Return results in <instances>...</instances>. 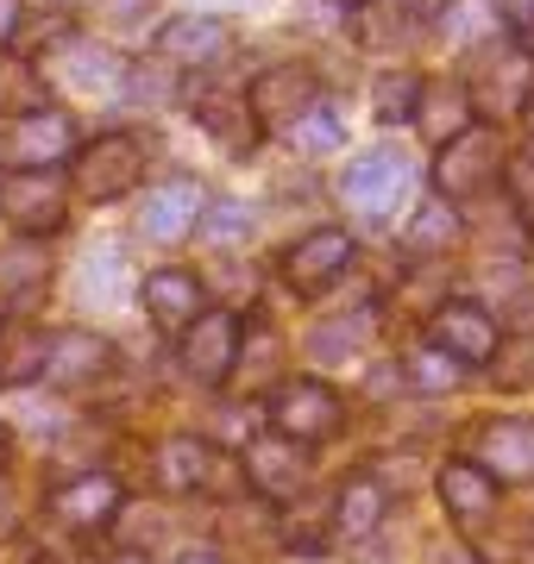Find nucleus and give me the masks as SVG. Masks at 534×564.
Wrapping results in <instances>:
<instances>
[{
  "instance_id": "10",
  "label": "nucleus",
  "mask_w": 534,
  "mask_h": 564,
  "mask_svg": "<svg viewBox=\"0 0 534 564\" xmlns=\"http://www.w3.org/2000/svg\"><path fill=\"white\" fill-rule=\"evenodd\" d=\"M434 489H440V502H447V521H459V533H478V527L496 514V502H503V484L472 458H447L440 477H434Z\"/></svg>"
},
{
  "instance_id": "2",
  "label": "nucleus",
  "mask_w": 534,
  "mask_h": 564,
  "mask_svg": "<svg viewBox=\"0 0 534 564\" xmlns=\"http://www.w3.org/2000/svg\"><path fill=\"white\" fill-rule=\"evenodd\" d=\"M466 101H472V120H515V113H528L534 101V63L522 57V44H484L466 69Z\"/></svg>"
},
{
  "instance_id": "14",
  "label": "nucleus",
  "mask_w": 534,
  "mask_h": 564,
  "mask_svg": "<svg viewBox=\"0 0 534 564\" xmlns=\"http://www.w3.org/2000/svg\"><path fill=\"white\" fill-rule=\"evenodd\" d=\"M107 364H114V351H107L102 333H88V326H63V333H44V370L39 377H51L57 389H88L107 377Z\"/></svg>"
},
{
  "instance_id": "6",
  "label": "nucleus",
  "mask_w": 534,
  "mask_h": 564,
  "mask_svg": "<svg viewBox=\"0 0 534 564\" xmlns=\"http://www.w3.org/2000/svg\"><path fill=\"white\" fill-rule=\"evenodd\" d=\"M76 120L57 107H32L0 132V170H57L63 158H76Z\"/></svg>"
},
{
  "instance_id": "33",
  "label": "nucleus",
  "mask_w": 534,
  "mask_h": 564,
  "mask_svg": "<svg viewBox=\"0 0 534 564\" xmlns=\"http://www.w3.org/2000/svg\"><path fill=\"white\" fill-rule=\"evenodd\" d=\"M158 13V0H102V20L114 25V32H132V25H145Z\"/></svg>"
},
{
  "instance_id": "4",
  "label": "nucleus",
  "mask_w": 534,
  "mask_h": 564,
  "mask_svg": "<svg viewBox=\"0 0 534 564\" xmlns=\"http://www.w3.org/2000/svg\"><path fill=\"white\" fill-rule=\"evenodd\" d=\"M0 220L20 239H44L70 220V182L57 170H7L0 176Z\"/></svg>"
},
{
  "instance_id": "39",
  "label": "nucleus",
  "mask_w": 534,
  "mask_h": 564,
  "mask_svg": "<svg viewBox=\"0 0 534 564\" xmlns=\"http://www.w3.org/2000/svg\"><path fill=\"white\" fill-rule=\"evenodd\" d=\"M177 564H221V558H207V552H189V558H177Z\"/></svg>"
},
{
  "instance_id": "36",
  "label": "nucleus",
  "mask_w": 534,
  "mask_h": 564,
  "mask_svg": "<svg viewBox=\"0 0 534 564\" xmlns=\"http://www.w3.org/2000/svg\"><path fill=\"white\" fill-rule=\"evenodd\" d=\"M434 564H484V558H472L466 545H440V552H434Z\"/></svg>"
},
{
  "instance_id": "35",
  "label": "nucleus",
  "mask_w": 534,
  "mask_h": 564,
  "mask_svg": "<svg viewBox=\"0 0 534 564\" xmlns=\"http://www.w3.org/2000/svg\"><path fill=\"white\" fill-rule=\"evenodd\" d=\"M20 39V0H0V44Z\"/></svg>"
},
{
  "instance_id": "28",
  "label": "nucleus",
  "mask_w": 534,
  "mask_h": 564,
  "mask_svg": "<svg viewBox=\"0 0 534 564\" xmlns=\"http://www.w3.org/2000/svg\"><path fill=\"white\" fill-rule=\"evenodd\" d=\"M32 107H44V76L32 63H0V113L20 120Z\"/></svg>"
},
{
  "instance_id": "13",
  "label": "nucleus",
  "mask_w": 534,
  "mask_h": 564,
  "mask_svg": "<svg viewBox=\"0 0 534 564\" xmlns=\"http://www.w3.org/2000/svg\"><path fill=\"white\" fill-rule=\"evenodd\" d=\"M346 263H352V232L321 226V232H309V239H296L284 251V282L296 295H321L328 282L346 276Z\"/></svg>"
},
{
  "instance_id": "25",
  "label": "nucleus",
  "mask_w": 534,
  "mask_h": 564,
  "mask_svg": "<svg viewBox=\"0 0 534 564\" xmlns=\"http://www.w3.org/2000/svg\"><path fill=\"white\" fill-rule=\"evenodd\" d=\"M415 126L428 132L434 144L440 139H452L459 126H472V101H466V88L452 82V88H428L421 82V101H415Z\"/></svg>"
},
{
  "instance_id": "34",
  "label": "nucleus",
  "mask_w": 534,
  "mask_h": 564,
  "mask_svg": "<svg viewBox=\"0 0 534 564\" xmlns=\"http://www.w3.org/2000/svg\"><path fill=\"white\" fill-rule=\"evenodd\" d=\"M510 202L522 207V220L534 226V158H522V163H510Z\"/></svg>"
},
{
  "instance_id": "43",
  "label": "nucleus",
  "mask_w": 534,
  "mask_h": 564,
  "mask_svg": "<svg viewBox=\"0 0 534 564\" xmlns=\"http://www.w3.org/2000/svg\"><path fill=\"white\" fill-rule=\"evenodd\" d=\"M39 564H63V558H39Z\"/></svg>"
},
{
  "instance_id": "21",
  "label": "nucleus",
  "mask_w": 534,
  "mask_h": 564,
  "mask_svg": "<svg viewBox=\"0 0 534 564\" xmlns=\"http://www.w3.org/2000/svg\"><path fill=\"white\" fill-rule=\"evenodd\" d=\"M321 88H314L302 69H265V76L246 88V107H252V120H265V126H284L289 113H302V107L314 101Z\"/></svg>"
},
{
  "instance_id": "32",
  "label": "nucleus",
  "mask_w": 534,
  "mask_h": 564,
  "mask_svg": "<svg viewBox=\"0 0 534 564\" xmlns=\"http://www.w3.org/2000/svg\"><path fill=\"white\" fill-rule=\"evenodd\" d=\"M409 383L415 389H452L459 383V358L440 351V345H434V351H415L409 358Z\"/></svg>"
},
{
  "instance_id": "7",
  "label": "nucleus",
  "mask_w": 534,
  "mask_h": 564,
  "mask_svg": "<svg viewBox=\"0 0 534 564\" xmlns=\"http://www.w3.org/2000/svg\"><path fill=\"white\" fill-rule=\"evenodd\" d=\"M145 176V144L132 132H102L95 144H76V188L88 202H120Z\"/></svg>"
},
{
  "instance_id": "23",
  "label": "nucleus",
  "mask_w": 534,
  "mask_h": 564,
  "mask_svg": "<svg viewBox=\"0 0 534 564\" xmlns=\"http://www.w3.org/2000/svg\"><path fill=\"white\" fill-rule=\"evenodd\" d=\"M277 370H284V333L265 321H239V345H233V377L252 389L277 383Z\"/></svg>"
},
{
  "instance_id": "8",
  "label": "nucleus",
  "mask_w": 534,
  "mask_h": 564,
  "mask_svg": "<svg viewBox=\"0 0 534 564\" xmlns=\"http://www.w3.org/2000/svg\"><path fill=\"white\" fill-rule=\"evenodd\" d=\"M233 345H239V314L226 307H202L183 326V377L202 389H221L233 377Z\"/></svg>"
},
{
  "instance_id": "37",
  "label": "nucleus",
  "mask_w": 534,
  "mask_h": 564,
  "mask_svg": "<svg viewBox=\"0 0 534 564\" xmlns=\"http://www.w3.org/2000/svg\"><path fill=\"white\" fill-rule=\"evenodd\" d=\"M515 44H522V57L534 63V13H528V25H522V32H515Z\"/></svg>"
},
{
  "instance_id": "24",
  "label": "nucleus",
  "mask_w": 534,
  "mask_h": 564,
  "mask_svg": "<svg viewBox=\"0 0 534 564\" xmlns=\"http://www.w3.org/2000/svg\"><path fill=\"white\" fill-rule=\"evenodd\" d=\"M76 95H120V82H126V69H120V57L114 51H95V44H70V57H63V69H57Z\"/></svg>"
},
{
  "instance_id": "29",
  "label": "nucleus",
  "mask_w": 534,
  "mask_h": 564,
  "mask_svg": "<svg viewBox=\"0 0 534 564\" xmlns=\"http://www.w3.org/2000/svg\"><path fill=\"white\" fill-rule=\"evenodd\" d=\"M120 270H126V245H102V251H88L83 295L95 307H114V302H120Z\"/></svg>"
},
{
  "instance_id": "19",
  "label": "nucleus",
  "mask_w": 534,
  "mask_h": 564,
  "mask_svg": "<svg viewBox=\"0 0 534 564\" xmlns=\"http://www.w3.org/2000/svg\"><path fill=\"white\" fill-rule=\"evenodd\" d=\"M139 302L158 326L177 333V326H189L202 314V276H195V270H151V276L139 282Z\"/></svg>"
},
{
  "instance_id": "42",
  "label": "nucleus",
  "mask_w": 534,
  "mask_h": 564,
  "mask_svg": "<svg viewBox=\"0 0 534 564\" xmlns=\"http://www.w3.org/2000/svg\"><path fill=\"white\" fill-rule=\"evenodd\" d=\"M340 7H365V0H340Z\"/></svg>"
},
{
  "instance_id": "41",
  "label": "nucleus",
  "mask_w": 534,
  "mask_h": 564,
  "mask_svg": "<svg viewBox=\"0 0 534 564\" xmlns=\"http://www.w3.org/2000/svg\"><path fill=\"white\" fill-rule=\"evenodd\" d=\"M51 7H76V0H51Z\"/></svg>"
},
{
  "instance_id": "1",
  "label": "nucleus",
  "mask_w": 534,
  "mask_h": 564,
  "mask_svg": "<svg viewBox=\"0 0 534 564\" xmlns=\"http://www.w3.org/2000/svg\"><path fill=\"white\" fill-rule=\"evenodd\" d=\"M409 188H415V170H409V158H403V144H391V139L359 151V158L340 170V207L359 214V220H371V226H391L396 207L409 202Z\"/></svg>"
},
{
  "instance_id": "38",
  "label": "nucleus",
  "mask_w": 534,
  "mask_h": 564,
  "mask_svg": "<svg viewBox=\"0 0 534 564\" xmlns=\"http://www.w3.org/2000/svg\"><path fill=\"white\" fill-rule=\"evenodd\" d=\"M7 452H13V433H7V421H0V464H7Z\"/></svg>"
},
{
  "instance_id": "30",
  "label": "nucleus",
  "mask_w": 534,
  "mask_h": 564,
  "mask_svg": "<svg viewBox=\"0 0 534 564\" xmlns=\"http://www.w3.org/2000/svg\"><path fill=\"white\" fill-rule=\"evenodd\" d=\"M44 276H51V270H44V251L32 239H20L0 258V289H7V295H32V289H44Z\"/></svg>"
},
{
  "instance_id": "9",
  "label": "nucleus",
  "mask_w": 534,
  "mask_h": 564,
  "mask_svg": "<svg viewBox=\"0 0 534 564\" xmlns=\"http://www.w3.org/2000/svg\"><path fill=\"white\" fill-rule=\"evenodd\" d=\"M202 182H189V176H170L158 182V188H145V202H139V239L151 245H183L189 232H195V220H202Z\"/></svg>"
},
{
  "instance_id": "5",
  "label": "nucleus",
  "mask_w": 534,
  "mask_h": 564,
  "mask_svg": "<svg viewBox=\"0 0 534 564\" xmlns=\"http://www.w3.org/2000/svg\"><path fill=\"white\" fill-rule=\"evenodd\" d=\"M496 163H503V139L496 126H459L452 139H440V158H434V182L447 202H472L496 182Z\"/></svg>"
},
{
  "instance_id": "15",
  "label": "nucleus",
  "mask_w": 534,
  "mask_h": 564,
  "mask_svg": "<svg viewBox=\"0 0 534 564\" xmlns=\"http://www.w3.org/2000/svg\"><path fill=\"white\" fill-rule=\"evenodd\" d=\"M246 484L252 489H265V496H296V489L309 484V445H296V440H252L246 445Z\"/></svg>"
},
{
  "instance_id": "3",
  "label": "nucleus",
  "mask_w": 534,
  "mask_h": 564,
  "mask_svg": "<svg viewBox=\"0 0 534 564\" xmlns=\"http://www.w3.org/2000/svg\"><path fill=\"white\" fill-rule=\"evenodd\" d=\"M270 426L296 445H321L346 426V402H340V389L321 383V377H296V383L270 389Z\"/></svg>"
},
{
  "instance_id": "20",
  "label": "nucleus",
  "mask_w": 534,
  "mask_h": 564,
  "mask_svg": "<svg viewBox=\"0 0 534 564\" xmlns=\"http://www.w3.org/2000/svg\"><path fill=\"white\" fill-rule=\"evenodd\" d=\"M384 514H391V489L377 484V477H352L346 489H340V502H333V540H371L377 527H384Z\"/></svg>"
},
{
  "instance_id": "27",
  "label": "nucleus",
  "mask_w": 534,
  "mask_h": 564,
  "mask_svg": "<svg viewBox=\"0 0 534 564\" xmlns=\"http://www.w3.org/2000/svg\"><path fill=\"white\" fill-rule=\"evenodd\" d=\"M195 239H202V245H246V239H252V207H246V202H214V207H202Z\"/></svg>"
},
{
  "instance_id": "26",
  "label": "nucleus",
  "mask_w": 534,
  "mask_h": 564,
  "mask_svg": "<svg viewBox=\"0 0 534 564\" xmlns=\"http://www.w3.org/2000/svg\"><path fill=\"white\" fill-rule=\"evenodd\" d=\"M452 239H459V214H452L447 195H440V202H421V207H415V220L403 226V251H409V258L447 251Z\"/></svg>"
},
{
  "instance_id": "17",
  "label": "nucleus",
  "mask_w": 534,
  "mask_h": 564,
  "mask_svg": "<svg viewBox=\"0 0 534 564\" xmlns=\"http://www.w3.org/2000/svg\"><path fill=\"white\" fill-rule=\"evenodd\" d=\"M434 20H447V0H377L365 13V44H415L428 39Z\"/></svg>"
},
{
  "instance_id": "31",
  "label": "nucleus",
  "mask_w": 534,
  "mask_h": 564,
  "mask_svg": "<svg viewBox=\"0 0 534 564\" xmlns=\"http://www.w3.org/2000/svg\"><path fill=\"white\" fill-rule=\"evenodd\" d=\"M415 101H421V76L415 69H391L377 82V120L396 126V120H415Z\"/></svg>"
},
{
  "instance_id": "12",
  "label": "nucleus",
  "mask_w": 534,
  "mask_h": 564,
  "mask_svg": "<svg viewBox=\"0 0 534 564\" xmlns=\"http://www.w3.org/2000/svg\"><path fill=\"white\" fill-rule=\"evenodd\" d=\"M434 345L452 351L459 364H491L503 351V326H496L491 307L478 302H440L434 307Z\"/></svg>"
},
{
  "instance_id": "40",
  "label": "nucleus",
  "mask_w": 534,
  "mask_h": 564,
  "mask_svg": "<svg viewBox=\"0 0 534 564\" xmlns=\"http://www.w3.org/2000/svg\"><path fill=\"white\" fill-rule=\"evenodd\" d=\"M114 564H145V558H139V552H120V558H114Z\"/></svg>"
},
{
  "instance_id": "16",
  "label": "nucleus",
  "mask_w": 534,
  "mask_h": 564,
  "mask_svg": "<svg viewBox=\"0 0 534 564\" xmlns=\"http://www.w3.org/2000/svg\"><path fill=\"white\" fill-rule=\"evenodd\" d=\"M233 51V32L207 13H189V20H170L158 32V57L164 63H183V69H207V63H226Z\"/></svg>"
},
{
  "instance_id": "18",
  "label": "nucleus",
  "mask_w": 534,
  "mask_h": 564,
  "mask_svg": "<svg viewBox=\"0 0 534 564\" xmlns=\"http://www.w3.org/2000/svg\"><path fill=\"white\" fill-rule=\"evenodd\" d=\"M114 508H120V484H114L107 470H88V477H76V484H63L57 496H51V514H57L63 527H76V533L107 527Z\"/></svg>"
},
{
  "instance_id": "11",
  "label": "nucleus",
  "mask_w": 534,
  "mask_h": 564,
  "mask_svg": "<svg viewBox=\"0 0 534 564\" xmlns=\"http://www.w3.org/2000/svg\"><path fill=\"white\" fill-rule=\"evenodd\" d=\"M478 458L496 484H534V414H503V421H484L472 440Z\"/></svg>"
},
{
  "instance_id": "22",
  "label": "nucleus",
  "mask_w": 534,
  "mask_h": 564,
  "mask_svg": "<svg viewBox=\"0 0 534 564\" xmlns=\"http://www.w3.org/2000/svg\"><path fill=\"white\" fill-rule=\"evenodd\" d=\"M284 139L296 144V151L328 158V151H340V144H346V107L333 101V95H314L302 113H289V120H284Z\"/></svg>"
}]
</instances>
